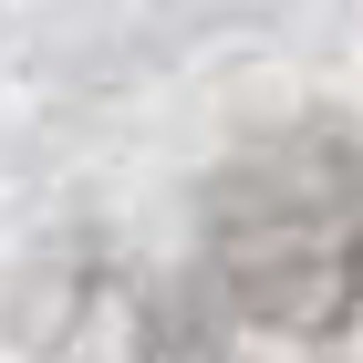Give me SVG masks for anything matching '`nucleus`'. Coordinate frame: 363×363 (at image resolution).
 Returning a JSON list of instances; mask_svg holds the SVG:
<instances>
[{"instance_id":"obj_1","label":"nucleus","mask_w":363,"mask_h":363,"mask_svg":"<svg viewBox=\"0 0 363 363\" xmlns=\"http://www.w3.org/2000/svg\"><path fill=\"white\" fill-rule=\"evenodd\" d=\"M197 259L218 301L259 333H342L363 301V135L280 125L250 156H228L197 218Z\"/></svg>"}]
</instances>
